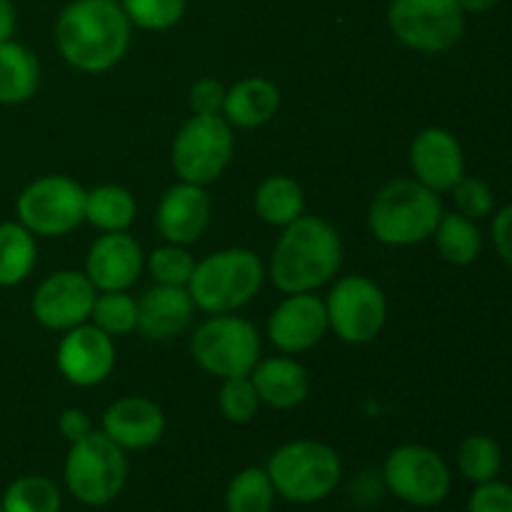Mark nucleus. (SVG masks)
Masks as SVG:
<instances>
[{
  "instance_id": "obj_1",
  "label": "nucleus",
  "mask_w": 512,
  "mask_h": 512,
  "mask_svg": "<svg viewBox=\"0 0 512 512\" xmlns=\"http://www.w3.org/2000/svg\"><path fill=\"white\" fill-rule=\"evenodd\" d=\"M130 30L118 0H73L55 20V45L80 73H105L128 53Z\"/></svg>"
},
{
  "instance_id": "obj_2",
  "label": "nucleus",
  "mask_w": 512,
  "mask_h": 512,
  "mask_svg": "<svg viewBox=\"0 0 512 512\" xmlns=\"http://www.w3.org/2000/svg\"><path fill=\"white\" fill-rule=\"evenodd\" d=\"M343 263V243L328 220L300 215L285 225L270 258V280L285 295L313 293L335 278Z\"/></svg>"
},
{
  "instance_id": "obj_3",
  "label": "nucleus",
  "mask_w": 512,
  "mask_h": 512,
  "mask_svg": "<svg viewBox=\"0 0 512 512\" xmlns=\"http://www.w3.org/2000/svg\"><path fill=\"white\" fill-rule=\"evenodd\" d=\"M443 213V203L435 190L425 188L418 180H393L375 195L368 225L375 240L383 245L405 248L433 238Z\"/></svg>"
},
{
  "instance_id": "obj_4",
  "label": "nucleus",
  "mask_w": 512,
  "mask_h": 512,
  "mask_svg": "<svg viewBox=\"0 0 512 512\" xmlns=\"http://www.w3.org/2000/svg\"><path fill=\"white\" fill-rule=\"evenodd\" d=\"M265 268L248 248H228L195 263L188 280V293L195 308L210 315L235 313L258 295Z\"/></svg>"
},
{
  "instance_id": "obj_5",
  "label": "nucleus",
  "mask_w": 512,
  "mask_h": 512,
  "mask_svg": "<svg viewBox=\"0 0 512 512\" xmlns=\"http://www.w3.org/2000/svg\"><path fill=\"white\" fill-rule=\"evenodd\" d=\"M265 473L275 495L295 505H313L335 493L343 465L330 445L318 440H293L270 455Z\"/></svg>"
},
{
  "instance_id": "obj_6",
  "label": "nucleus",
  "mask_w": 512,
  "mask_h": 512,
  "mask_svg": "<svg viewBox=\"0 0 512 512\" xmlns=\"http://www.w3.org/2000/svg\"><path fill=\"white\" fill-rule=\"evenodd\" d=\"M65 488L88 508H103L113 503L128 480V458L103 430H93L78 443H70L65 455Z\"/></svg>"
},
{
  "instance_id": "obj_7",
  "label": "nucleus",
  "mask_w": 512,
  "mask_h": 512,
  "mask_svg": "<svg viewBox=\"0 0 512 512\" xmlns=\"http://www.w3.org/2000/svg\"><path fill=\"white\" fill-rule=\"evenodd\" d=\"M190 353L215 378H245L260 360V335L253 323L238 315H213L195 330Z\"/></svg>"
},
{
  "instance_id": "obj_8",
  "label": "nucleus",
  "mask_w": 512,
  "mask_h": 512,
  "mask_svg": "<svg viewBox=\"0 0 512 512\" xmlns=\"http://www.w3.org/2000/svg\"><path fill=\"white\" fill-rule=\"evenodd\" d=\"M233 125L223 115H190L173 140V168L180 180L208 185L233 158Z\"/></svg>"
},
{
  "instance_id": "obj_9",
  "label": "nucleus",
  "mask_w": 512,
  "mask_h": 512,
  "mask_svg": "<svg viewBox=\"0 0 512 512\" xmlns=\"http://www.w3.org/2000/svg\"><path fill=\"white\" fill-rule=\"evenodd\" d=\"M88 190L68 175H43L18 195V223L33 235L60 238L85 220Z\"/></svg>"
},
{
  "instance_id": "obj_10",
  "label": "nucleus",
  "mask_w": 512,
  "mask_h": 512,
  "mask_svg": "<svg viewBox=\"0 0 512 512\" xmlns=\"http://www.w3.org/2000/svg\"><path fill=\"white\" fill-rule=\"evenodd\" d=\"M388 25L395 38L418 53H445L465 33L458 0H390Z\"/></svg>"
},
{
  "instance_id": "obj_11",
  "label": "nucleus",
  "mask_w": 512,
  "mask_h": 512,
  "mask_svg": "<svg viewBox=\"0 0 512 512\" xmlns=\"http://www.w3.org/2000/svg\"><path fill=\"white\" fill-rule=\"evenodd\" d=\"M385 488L413 508H435L450 495L453 475L443 455L425 445H400L383 465Z\"/></svg>"
},
{
  "instance_id": "obj_12",
  "label": "nucleus",
  "mask_w": 512,
  "mask_h": 512,
  "mask_svg": "<svg viewBox=\"0 0 512 512\" xmlns=\"http://www.w3.org/2000/svg\"><path fill=\"white\" fill-rule=\"evenodd\" d=\"M328 325L340 340L350 345L370 343L383 330L388 318V300L383 288L365 275H345L325 300Z\"/></svg>"
},
{
  "instance_id": "obj_13",
  "label": "nucleus",
  "mask_w": 512,
  "mask_h": 512,
  "mask_svg": "<svg viewBox=\"0 0 512 512\" xmlns=\"http://www.w3.org/2000/svg\"><path fill=\"white\" fill-rule=\"evenodd\" d=\"M98 290L88 275L78 270H58L38 285L33 295V315L43 328L68 333L88 323Z\"/></svg>"
},
{
  "instance_id": "obj_14",
  "label": "nucleus",
  "mask_w": 512,
  "mask_h": 512,
  "mask_svg": "<svg viewBox=\"0 0 512 512\" xmlns=\"http://www.w3.org/2000/svg\"><path fill=\"white\" fill-rule=\"evenodd\" d=\"M58 370L75 388L100 385L115 368V343L95 325H78L68 330L58 345Z\"/></svg>"
},
{
  "instance_id": "obj_15",
  "label": "nucleus",
  "mask_w": 512,
  "mask_h": 512,
  "mask_svg": "<svg viewBox=\"0 0 512 512\" xmlns=\"http://www.w3.org/2000/svg\"><path fill=\"white\" fill-rule=\"evenodd\" d=\"M330 330L325 300L313 293H293L270 313L268 338L283 353L295 355L315 348Z\"/></svg>"
},
{
  "instance_id": "obj_16",
  "label": "nucleus",
  "mask_w": 512,
  "mask_h": 512,
  "mask_svg": "<svg viewBox=\"0 0 512 512\" xmlns=\"http://www.w3.org/2000/svg\"><path fill=\"white\" fill-rule=\"evenodd\" d=\"M143 268V248L133 235H128V230L103 233L90 245L88 258H85V275L100 293L128 290L140 278Z\"/></svg>"
},
{
  "instance_id": "obj_17",
  "label": "nucleus",
  "mask_w": 512,
  "mask_h": 512,
  "mask_svg": "<svg viewBox=\"0 0 512 512\" xmlns=\"http://www.w3.org/2000/svg\"><path fill=\"white\" fill-rule=\"evenodd\" d=\"M410 165L418 183L435 193H448L465 175L463 145L450 130L425 128L410 145Z\"/></svg>"
},
{
  "instance_id": "obj_18",
  "label": "nucleus",
  "mask_w": 512,
  "mask_h": 512,
  "mask_svg": "<svg viewBox=\"0 0 512 512\" xmlns=\"http://www.w3.org/2000/svg\"><path fill=\"white\" fill-rule=\"evenodd\" d=\"M210 195L203 185L180 180L178 185L165 190L155 213V225L165 243L190 245L205 233L210 223Z\"/></svg>"
},
{
  "instance_id": "obj_19",
  "label": "nucleus",
  "mask_w": 512,
  "mask_h": 512,
  "mask_svg": "<svg viewBox=\"0 0 512 512\" xmlns=\"http://www.w3.org/2000/svg\"><path fill=\"white\" fill-rule=\"evenodd\" d=\"M103 433L123 450H148L163 438L165 415L153 400L128 395L105 410Z\"/></svg>"
},
{
  "instance_id": "obj_20",
  "label": "nucleus",
  "mask_w": 512,
  "mask_h": 512,
  "mask_svg": "<svg viewBox=\"0 0 512 512\" xmlns=\"http://www.w3.org/2000/svg\"><path fill=\"white\" fill-rule=\"evenodd\" d=\"M193 298L185 285H158L145 290L138 300V330L148 340L175 338L183 333L193 318Z\"/></svg>"
},
{
  "instance_id": "obj_21",
  "label": "nucleus",
  "mask_w": 512,
  "mask_h": 512,
  "mask_svg": "<svg viewBox=\"0 0 512 512\" xmlns=\"http://www.w3.org/2000/svg\"><path fill=\"white\" fill-rule=\"evenodd\" d=\"M255 393L260 403L275 410H290L308 398L310 378L300 363L293 358H268L258 360L250 373Z\"/></svg>"
},
{
  "instance_id": "obj_22",
  "label": "nucleus",
  "mask_w": 512,
  "mask_h": 512,
  "mask_svg": "<svg viewBox=\"0 0 512 512\" xmlns=\"http://www.w3.org/2000/svg\"><path fill=\"white\" fill-rule=\"evenodd\" d=\"M280 108V90L273 80L253 78L238 80L230 90H225L223 118L235 128H260L275 118Z\"/></svg>"
},
{
  "instance_id": "obj_23",
  "label": "nucleus",
  "mask_w": 512,
  "mask_h": 512,
  "mask_svg": "<svg viewBox=\"0 0 512 512\" xmlns=\"http://www.w3.org/2000/svg\"><path fill=\"white\" fill-rule=\"evenodd\" d=\"M40 85L38 58L13 38L0 43V103L20 105L35 95Z\"/></svg>"
},
{
  "instance_id": "obj_24",
  "label": "nucleus",
  "mask_w": 512,
  "mask_h": 512,
  "mask_svg": "<svg viewBox=\"0 0 512 512\" xmlns=\"http://www.w3.org/2000/svg\"><path fill=\"white\" fill-rule=\"evenodd\" d=\"M305 210V193L288 175H270L255 190V213L268 225L285 228Z\"/></svg>"
},
{
  "instance_id": "obj_25",
  "label": "nucleus",
  "mask_w": 512,
  "mask_h": 512,
  "mask_svg": "<svg viewBox=\"0 0 512 512\" xmlns=\"http://www.w3.org/2000/svg\"><path fill=\"white\" fill-rule=\"evenodd\" d=\"M35 235L20 223H0V288L20 285L35 268Z\"/></svg>"
},
{
  "instance_id": "obj_26",
  "label": "nucleus",
  "mask_w": 512,
  "mask_h": 512,
  "mask_svg": "<svg viewBox=\"0 0 512 512\" xmlns=\"http://www.w3.org/2000/svg\"><path fill=\"white\" fill-rule=\"evenodd\" d=\"M135 198L123 185H98L85 198V220L103 233L128 230L135 220Z\"/></svg>"
},
{
  "instance_id": "obj_27",
  "label": "nucleus",
  "mask_w": 512,
  "mask_h": 512,
  "mask_svg": "<svg viewBox=\"0 0 512 512\" xmlns=\"http://www.w3.org/2000/svg\"><path fill=\"white\" fill-rule=\"evenodd\" d=\"M433 235L438 253L453 265L475 263L480 248H483V235H480L478 225L475 220L465 218L463 213H443Z\"/></svg>"
},
{
  "instance_id": "obj_28",
  "label": "nucleus",
  "mask_w": 512,
  "mask_h": 512,
  "mask_svg": "<svg viewBox=\"0 0 512 512\" xmlns=\"http://www.w3.org/2000/svg\"><path fill=\"white\" fill-rule=\"evenodd\" d=\"M0 503L5 512H60L63 495L45 475H23L5 488Z\"/></svg>"
},
{
  "instance_id": "obj_29",
  "label": "nucleus",
  "mask_w": 512,
  "mask_h": 512,
  "mask_svg": "<svg viewBox=\"0 0 512 512\" xmlns=\"http://www.w3.org/2000/svg\"><path fill=\"white\" fill-rule=\"evenodd\" d=\"M275 505V488L265 468H245L230 480L225 490L228 512H270Z\"/></svg>"
},
{
  "instance_id": "obj_30",
  "label": "nucleus",
  "mask_w": 512,
  "mask_h": 512,
  "mask_svg": "<svg viewBox=\"0 0 512 512\" xmlns=\"http://www.w3.org/2000/svg\"><path fill=\"white\" fill-rule=\"evenodd\" d=\"M458 468L475 485L498 480L503 468V450L490 435H470L458 448Z\"/></svg>"
},
{
  "instance_id": "obj_31",
  "label": "nucleus",
  "mask_w": 512,
  "mask_h": 512,
  "mask_svg": "<svg viewBox=\"0 0 512 512\" xmlns=\"http://www.w3.org/2000/svg\"><path fill=\"white\" fill-rule=\"evenodd\" d=\"M90 320H93L95 328H100L110 338L130 335L133 330H138V300L130 298L125 290L100 293L95 298Z\"/></svg>"
},
{
  "instance_id": "obj_32",
  "label": "nucleus",
  "mask_w": 512,
  "mask_h": 512,
  "mask_svg": "<svg viewBox=\"0 0 512 512\" xmlns=\"http://www.w3.org/2000/svg\"><path fill=\"white\" fill-rule=\"evenodd\" d=\"M130 25L140 30H163L175 28L185 15V0H120Z\"/></svg>"
},
{
  "instance_id": "obj_33",
  "label": "nucleus",
  "mask_w": 512,
  "mask_h": 512,
  "mask_svg": "<svg viewBox=\"0 0 512 512\" xmlns=\"http://www.w3.org/2000/svg\"><path fill=\"white\" fill-rule=\"evenodd\" d=\"M148 270L158 285H188L195 270V258L185 245L165 243L148 255Z\"/></svg>"
},
{
  "instance_id": "obj_34",
  "label": "nucleus",
  "mask_w": 512,
  "mask_h": 512,
  "mask_svg": "<svg viewBox=\"0 0 512 512\" xmlns=\"http://www.w3.org/2000/svg\"><path fill=\"white\" fill-rule=\"evenodd\" d=\"M218 403L225 420H230V423L235 425L250 423V420L255 418V413H258L260 405L258 393H255L253 383H250V375H245V378L223 380Z\"/></svg>"
},
{
  "instance_id": "obj_35",
  "label": "nucleus",
  "mask_w": 512,
  "mask_h": 512,
  "mask_svg": "<svg viewBox=\"0 0 512 512\" xmlns=\"http://www.w3.org/2000/svg\"><path fill=\"white\" fill-rule=\"evenodd\" d=\"M450 193H453L455 205H458V213H463L465 218L470 220L488 218L495 208L493 190H490V185L480 178L463 175V178L453 185Z\"/></svg>"
},
{
  "instance_id": "obj_36",
  "label": "nucleus",
  "mask_w": 512,
  "mask_h": 512,
  "mask_svg": "<svg viewBox=\"0 0 512 512\" xmlns=\"http://www.w3.org/2000/svg\"><path fill=\"white\" fill-rule=\"evenodd\" d=\"M468 512H512V488L500 480L475 485Z\"/></svg>"
},
{
  "instance_id": "obj_37",
  "label": "nucleus",
  "mask_w": 512,
  "mask_h": 512,
  "mask_svg": "<svg viewBox=\"0 0 512 512\" xmlns=\"http://www.w3.org/2000/svg\"><path fill=\"white\" fill-rule=\"evenodd\" d=\"M225 88L215 78H203L190 88V110L193 115H220L223 113Z\"/></svg>"
},
{
  "instance_id": "obj_38",
  "label": "nucleus",
  "mask_w": 512,
  "mask_h": 512,
  "mask_svg": "<svg viewBox=\"0 0 512 512\" xmlns=\"http://www.w3.org/2000/svg\"><path fill=\"white\" fill-rule=\"evenodd\" d=\"M493 243L500 258L512 268V205H505L493 218Z\"/></svg>"
},
{
  "instance_id": "obj_39",
  "label": "nucleus",
  "mask_w": 512,
  "mask_h": 512,
  "mask_svg": "<svg viewBox=\"0 0 512 512\" xmlns=\"http://www.w3.org/2000/svg\"><path fill=\"white\" fill-rule=\"evenodd\" d=\"M60 435H63L68 443H78L85 435L93 433V420L88 418V413L80 408H68L58 420Z\"/></svg>"
},
{
  "instance_id": "obj_40",
  "label": "nucleus",
  "mask_w": 512,
  "mask_h": 512,
  "mask_svg": "<svg viewBox=\"0 0 512 512\" xmlns=\"http://www.w3.org/2000/svg\"><path fill=\"white\" fill-rule=\"evenodd\" d=\"M15 20H18V15H15L13 0H0V43L13 38Z\"/></svg>"
},
{
  "instance_id": "obj_41",
  "label": "nucleus",
  "mask_w": 512,
  "mask_h": 512,
  "mask_svg": "<svg viewBox=\"0 0 512 512\" xmlns=\"http://www.w3.org/2000/svg\"><path fill=\"white\" fill-rule=\"evenodd\" d=\"M498 3H500V0H458L460 10H463L465 15L490 13V10H493Z\"/></svg>"
},
{
  "instance_id": "obj_42",
  "label": "nucleus",
  "mask_w": 512,
  "mask_h": 512,
  "mask_svg": "<svg viewBox=\"0 0 512 512\" xmlns=\"http://www.w3.org/2000/svg\"><path fill=\"white\" fill-rule=\"evenodd\" d=\"M0 512H5V510H3V503H0Z\"/></svg>"
}]
</instances>
